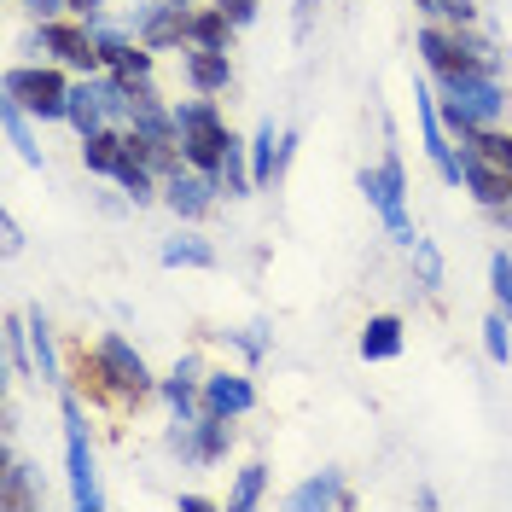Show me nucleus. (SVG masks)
I'll return each instance as SVG.
<instances>
[{
    "label": "nucleus",
    "mask_w": 512,
    "mask_h": 512,
    "mask_svg": "<svg viewBox=\"0 0 512 512\" xmlns=\"http://www.w3.org/2000/svg\"><path fill=\"white\" fill-rule=\"evenodd\" d=\"M437 105H443V123L448 134H472L483 123H501L507 117V82L501 70H460V76H437Z\"/></svg>",
    "instance_id": "nucleus-1"
},
{
    "label": "nucleus",
    "mask_w": 512,
    "mask_h": 512,
    "mask_svg": "<svg viewBox=\"0 0 512 512\" xmlns=\"http://www.w3.org/2000/svg\"><path fill=\"white\" fill-rule=\"evenodd\" d=\"M175 134H181V158H187L192 169L222 175V158H227V146H233V128H227L216 99L210 94L181 99V105H175Z\"/></svg>",
    "instance_id": "nucleus-2"
},
{
    "label": "nucleus",
    "mask_w": 512,
    "mask_h": 512,
    "mask_svg": "<svg viewBox=\"0 0 512 512\" xmlns=\"http://www.w3.org/2000/svg\"><path fill=\"white\" fill-rule=\"evenodd\" d=\"M59 414H64V472H70V507L76 512H99V472H94V443H88V414H82V396L59 384Z\"/></svg>",
    "instance_id": "nucleus-3"
},
{
    "label": "nucleus",
    "mask_w": 512,
    "mask_h": 512,
    "mask_svg": "<svg viewBox=\"0 0 512 512\" xmlns=\"http://www.w3.org/2000/svg\"><path fill=\"white\" fill-rule=\"evenodd\" d=\"M419 59L431 76H460V70H501V59L483 47L472 24H431L425 18V30H419Z\"/></svg>",
    "instance_id": "nucleus-4"
},
{
    "label": "nucleus",
    "mask_w": 512,
    "mask_h": 512,
    "mask_svg": "<svg viewBox=\"0 0 512 512\" xmlns=\"http://www.w3.org/2000/svg\"><path fill=\"white\" fill-rule=\"evenodd\" d=\"M355 187L367 192V204H373V216L384 222V233L402 245V251H414V216H408V175H402V158L390 152L384 163H373V169H361V181Z\"/></svg>",
    "instance_id": "nucleus-5"
},
{
    "label": "nucleus",
    "mask_w": 512,
    "mask_h": 512,
    "mask_svg": "<svg viewBox=\"0 0 512 512\" xmlns=\"http://www.w3.org/2000/svg\"><path fill=\"white\" fill-rule=\"evenodd\" d=\"M6 99H18L24 111H30L35 123H64V111H70V76H64L59 64H12L6 70Z\"/></svg>",
    "instance_id": "nucleus-6"
},
{
    "label": "nucleus",
    "mask_w": 512,
    "mask_h": 512,
    "mask_svg": "<svg viewBox=\"0 0 512 512\" xmlns=\"http://www.w3.org/2000/svg\"><path fill=\"white\" fill-rule=\"evenodd\" d=\"M35 47L41 53H53L59 64H70V70H82V76H94V70H105L99 64V47H94V30L82 24V18H41L35 24Z\"/></svg>",
    "instance_id": "nucleus-7"
},
{
    "label": "nucleus",
    "mask_w": 512,
    "mask_h": 512,
    "mask_svg": "<svg viewBox=\"0 0 512 512\" xmlns=\"http://www.w3.org/2000/svg\"><path fill=\"white\" fill-rule=\"evenodd\" d=\"M169 448H175L187 466H216L227 448H233V419H227V414H210V408H204L198 419H175Z\"/></svg>",
    "instance_id": "nucleus-8"
},
{
    "label": "nucleus",
    "mask_w": 512,
    "mask_h": 512,
    "mask_svg": "<svg viewBox=\"0 0 512 512\" xmlns=\"http://www.w3.org/2000/svg\"><path fill=\"white\" fill-rule=\"evenodd\" d=\"M99 355H105V373H111V384H117L123 402H146V396L158 390L152 367H146V355L134 350L123 332H105V338H99Z\"/></svg>",
    "instance_id": "nucleus-9"
},
{
    "label": "nucleus",
    "mask_w": 512,
    "mask_h": 512,
    "mask_svg": "<svg viewBox=\"0 0 512 512\" xmlns=\"http://www.w3.org/2000/svg\"><path fill=\"white\" fill-rule=\"evenodd\" d=\"M414 111H419L425 158L437 163V175H443L448 187H460V158H454V146H448V123H443V105H437V94H431V82H414Z\"/></svg>",
    "instance_id": "nucleus-10"
},
{
    "label": "nucleus",
    "mask_w": 512,
    "mask_h": 512,
    "mask_svg": "<svg viewBox=\"0 0 512 512\" xmlns=\"http://www.w3.org/2000/svg\"><path fill=\"white\" fill-rule=\"evenodd\" d=\"M216 192H222V181H216V175H204V169H192V163H181L175 175H163V204H169L181 222H198V216H210Z\"/></svg>",
    "instance_id": "nucleus-11"
},
{
    "label": "nucleus",
    "mask_w": 512,
    "mask_h": 512,
    "mask_svg": "<svg viewBox=\"0 0 512 512\" xmlns=\"http://www.w3.org/2000/svg\"><path fill=\"white\" fill-rule=\"evenodd\" d=\"M64 384L76 390V396H88L94 408H105V402H123L117 396V384H111V373H105V355H99V344L88 350H70V361H64Z\"/></svg>",
    "instance_id": "nucleus-12"
},
{
    "label": "nucleus",
    "mask_w": 512,
    "mask_h": 512,
    "mask_svg": "<svg viewBox=\"0 0 512 512\" xmlns=\"http://www.w3.org/2000/svg\"><path fill=\"white\" fill-rule=\"evenodd\" d=\"M460 187L472 192L483 210H501V204H512V175H507V169H495L489 158H478L472 146H460Z\"/></svg>",
    "instance_id": "nucleus-13"
},
{
    "label": "nucleus",
    "mask_w": 512,
    "mask_h": 512,
    "mask_svg": "<svg viewBox=\"0 0 512 512\" xmlns=\"http://www.w3.org/2000/svg\"><path fill=\"white\" fill-rule=\"evenodd\" d=\"M204 408H210V414H227V419H245L256 408V384L245 379V373H233V367L204 373Z\"/></svg>",
    "instance_id": "nucleus-14"
},
{
    "label": "nucleus",
    "mask_w": 512,
    "mask_h": 512,
    "mask_svg": "<svg viewBox=\"0 0 512 512\" xmlns=\"http://www.w3.org/2000/svg\"><path fill=\"white\" fill-rule=\"evenodd\" d=\"M181 70H187V88L192 94H227V82H233V59H227L222 47H181Z\"/></svg>",
    "instance_id": "nucleus-15"
},
{
    "label": "nucleus",
    "mask_w": 512,
    "mask_h": 512,
    "mask_svg": "<svg viewBox=\"0 0 512 512\" xmlns=\"http://www.w3.org/2000/svg\"><path fill=\"white\" fill-rule=\"evenodd\" d=\"M291 512H315V507H355V495L344 489V478L338 472H320V478H303L297 489L286 495Z\"/></svg>",
    "instance_id": "nucleus-16"
},
{
    "label": "nucleus",
    "mask_w": 512,
    "mask_h": 512,
    "mask_svg": "<svg viewBox=\"0 0 512 512\" xmlns=\"http://www.w3.org/2000/svg\"><path fill=\"white\" fill-rule=\"evenodd\" d=\"M64 123L76 128V140H88V134H99V128H111L105 123V105H99L94 76H82V82L70 88V111H64Z\"/></svg>",
    "instance_id": "nucleus-17"
},
{
    "label": "nucleus",
    "mask_w": 512,
    "mask_h": 512,
    "mask_svg": "<svg viewBox=\"0 0 512 512\" xmlns=\"http://www.w3.org/2000/svg\"><path fill=\"white\" fill-rule=\"evenodd\" d=\"M396 355H402V320L373 315L361 326V361H396Z\"/></svg>",
    "instance_id": "nucleus-18"
},
{
    "label": "nucleus",
    "mask_w": 512,
    "mask_h": 512,
    "mask_svg": "<svg viewBox=\"0 0 512 512\" xmlns=\"http://www.w3.org/2000/svg\"><path fill=\"white\" fill-rule=\"evenodd\" d=\"M30 355H35V373L47 384H64V361H59V350H53V326H47V315L41 309H30Z\"/></svg>",
    "instance_id": "nucleus-19"
},
{
    "label": "nucleus",
    "mask_w": 512,
    "mask_h": 512,
    "mask_svg": "<svg viewBox=\"0 0 512 512\" xmlns=\"http://www.w3.org/2000/svg\"><path fill=\"white\" fill-rule=\"evenodd\" d=\"M460 146H472L478 158H489L495 169H507L512 175V134L501 123H483V128H472V134H460Z\"/></svg>",
    "instance_id": "nucleus-20"
},
{
    "label": "nucleus",
    "mask_w": 512,
    "mask_h": 512,
    "mask_svg": "<svg viewBox=\"0 0 512 512\" xmlns=\"http://www.w3.org/2000/svg\"><path fill=\"white\" fill-rule=\"evenodd\" d=\"M123 158V128H99L82 140V163H88V175H111Z\"/></svg>",
    "instance_id": "nucleus-21"
},
{
    "label": "nucleus",
    "mask_w": 512,
    "mask_h": 512,
    "mask_svg": "<svg viewBox=\"0 0 512 512\" xmlns=\"http://www.w3.org/2000/svg\"><path fill=\"white\" fill-rule=\"evenodd\" d=\"M262 489H268V466H262V460L239 466V478L227 489V512H256L262 507Z\"/></svg>",
    "instance_id": "nucleus-22"
},
{
    "label": "nucleus",
    "mask_w": 512,
    "mask_h": 512,
    "mask_svg": "<svg viewBox=\"0 0 512 512\" xmlns=\"http://www.w3.org/2000/svg\"><path fill=\"white\" fill-rule=\"evenodd\" d=\"M251 181L256 187L280 181V134H274V123H262L256 128V140H251Z\"/></svg>",
    "instance_id": "nucleus-23"
},
{
    "label": "nucleus",
    "mask_w": 512,
    "mask_h": 512,
    "mask_svg": "<svg viewBox=\"0 0 512 512\" xmlns=\"http://www.w3.org/2000/svg\"><path fill=\"white\" fill-rule=\"evenodd\" d=\"M227 41H233V18H227L222 6H198V12H192V41L187 47H222L227 53Z\"/></svg>",
    "instance_id": "nucleus-24"
},
{
    "label": "nucleus",
    "mask_w": 512,
    "mask_h": 512,
    "mask_svg": "<svg viewBox=\"0 0 512 512\" xmlns=\"http://www.w3.org/2000/svg\"><path fill=\"white\" fill-rule=\"evenodd\" d=\"M0 123H6V134H12V146H18V158L41 169V146H35V134H30V111H24L18 99H0Z\"/></svg>",
    "instance_id": "nucleus-25"
},
{
    "label": "nucleus",
    "mask_w": 512,
    "mask_h": 512,
    "mask_svg": "<svg viewBox=\"0 0 512 512\" xmlns=\"http://www.w3.org/2000/svg\"><path fill=\"white\" fill-rule=\"evenodd\" d=\"M163 262H169V268H210L216 251H210L198 233H175V239H163Z\"/></svg>",
    "instance_id": "nucleus-26"
},
{
    "label": "nucleus",
    "mask_w": 512,
    "mask_h": 512,
    "mask_svg": "<svg viewBox=\"0 0 512 512\" xmlns=\"http://www.w3.org/2000/svg\"><path fill=\"white\" fill-rule=\"evenodd\" d=\"M216 181H222V192H227V198H245V192L256 187V181H251V158H245V146H239V140L227 146L222 175H216Z\"/></svg>",
    "instance_id": "nucleus-27"
},
{
    "label": "nucleus",
    "mask_w": 512,
    "mask_h": 512,
    "mask_svg": "<svg viewBox=\"0 0 512 512\" xmlns=\"http://www.w3.org/2000/svg\"><path fill=\"white\" fill-rule=\"evenodd\" d=\"M6 367H12L18 379L30 373V320H24V315L6 320Z\"/></svg>",
    "instance_id": "nucleus-28"
},
{
    "label": "nucleus",
    "mask_w": 512,
    "mask_h": 512,
    "mask_svg": "<svg viewBox=\"0 0 512 512\" xmlns=\"http://www.w3.org/2000/svg\"><path fill=\"white\" fill-rule=\"evenodd\" d=\"M489 291H495V309L512 320V251L489 256Z\"/></svg>",
    "instance_id": "nucleus-29"
},
{
    "label": "nucleus",
    "mask_w": 512,
    "mask_h": 512,
    "mask_svg": "<svg viewBox=\"0 0 512 512\" xmlns=\"http://www.w3.org/2000/svg\"><path fill=\"white\" fill-rule=\"evenodd\" d=\"M414 6L431 18V24H472V18H478L472 0H414Z\"/></svg>",
    "instance_id": "nucleus-30"
},
{
    "label": "nucleus",
    "mask_w": 512,
    "mask_h": 512,
    "mask_svg": "<svg viewBox=\"0 0 512 512\" xmlns=\"http://www.w3.org/2000/svg\"><path fill=\"white\" fill-rule=\"evenodd\" d=\"M483 350H489V361H501V367L512 361V332H507V315L501 309L483 320Z\"/></svg>",
    "instance_id": "nucleus-31"
},
{
    "label": "nucleus",
    "mask_w": 512,
    "mask_h": 512,
    "mask_svg": "<svg viewBox=\"0 0 512 512\" xmlns=\"http://www.w3.org/2000/svg\"><path fill=\"white\" fill-rule=\"evenodd\" d=\"M414 268H419V286H425V291L443 286V256H437L431 239H414Z\"/></svg>",
    "instance_id": "nucleus-32"
},
{
    "label": "nucleus",
    "mask_w": 512,
    "mask_h": 512,
    "mask_svg": "<svg viewBox=\"0 0 512 512\" xmlns=\"http://www.w3.org/2000/svg\"><path fill=\"white\" fill-rule=\"evenodd\" d=\"M227 18H233V30H245V24H256V0H216Z\"/></svg>",
    "instance_id": "nucleus-33"
},
{
    "label": "nucleus",
    "mask_w": 512,
    "mask_h": 512,
    "mask_svg": "<svg viewBox=\"0 0 512 512\" xmlns=\"http://www.w3.org/2000/svg\"><path fill=\"white\" fill-rule=\"evenodd\" d=\"M70 18H82V24H99V18H105V0H70Z\"/></svg>",
    "instance_id": "nucleus-34"
},
{
    "label": "nucleus",
    "mask_w": 512,
    "mask_h": 512,
    "mask_svg": "<svg viewBox=\"0 0 512 512\" xmlns=\"http://www.w3.org/2000/svg\"><path fill=\"white\" fill-rule=\"evenodd\" d=\"M227 338H233L245 355H262V338H256V332H227Z\"/></svg>",
    "instance_id": "nucleus-35"
},
{
    "label": "nucleus",
    "mask_w": 512,
    "mask_h": 512,
    "mask_svg": "<svg viewBox=\"0 0 512 512\" xmlns=\"http://www.w3.org/2000/svg\"><path fill=\"white\" fill-rule=\"evenodd\" d=\"M175 507H181V512H216V501H204V495H181Z\"/></svg>",
    "instance_id": "nucleus-36"
},
{
    "label": "nucleus",
    "mask_w": 512,
    "mask_h": 512,
    "mask_svg": "<svg viewBox=\"0 0 512 512\" xmlns=\"http://www.w3.org/2000/svg\"><path fill=\"white\" fill-rule=\"evenodd\" d=\"M309 12H315V0H297V24H309Z\"/></svg>",
    "instance_id": "nucleus-37"
}]
</instances>
